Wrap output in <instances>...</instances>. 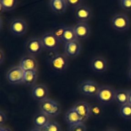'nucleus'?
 <instances>
[{"instance_id":"1","label":"nucleus","mask_w":131,"mask_h":131,"mask_svg":"<svg viewBox=\"0 0 131 131\" xmlns=\"http://www.w3.org/2000/svg\"><path fill=\"white\" fill-rule=\"evenodd\" d=\"M39 108L41 111L47 115L49 117H55L60 114L61 107L60 104L50 99H46L39 103Z\"/></svg>"},{"instance_id":"2","label":"nucleus","mask_w":131,"mask_h":131,"mask_svg":"<svg viewBox=\"0 0 131 131\" xmlns=\"http://www.w3.org/2000/svg\"><path fill=\"white\" fill-rule=\"evenodd\" d=\"M49 63L53 70L57 72H62L68 67V56L65 54L56 53L50 59Z\"/></svg>"},{"instance_id":"3","label":"nucleus","mask_w":131,"mask_h":131,"mask_svg":"<svg viewBox=\"0 0 131 131\" xmlns=\"http://www.w3.org/2000/svg\"><path fill=\"white\" fill-rule=\"evenodd\" d=\"M110 22L112 27L119 31L127 30L130 27L129 18L122 13H118L113 15Z\"/></svg>"},{"instance_id":"4","label":"nucleus","mask_w":131,"mask_h":131,"mask_svg":"<svg viewBox=\"0 0 131 131\" xmlns=\"http://www.w3.org/2000/svg\"><path fill=\"white\" fill-rule=\"evenodd\" d=\"M116 90L109 86H101L97 93V99L101 104H109L114 101Z\"/></svg>"},{"instance_id":"5","label":"nucleus","mask_w":131,"mask_h":131,"mask_svg":"<svg viewBox=\"0 0 131 131\" xmlns=\"http://www.w3.org/2000/svg\"><path fill=\"white\" fill-rule=\"evenodd\" d=\"M100 86H101L93 81L84 80L79 84L78 89L84 95L88 97H96Z\"/></svg>"},{"instance_id":"6","label":"nucleus","mask_w":131,"mask_h":131,"mask_svg":"<svg viewBox=\"0 0 131 131\" xmlns=\"http://www.w3.org/2000/svg\"><path fill=\"white\" fill-rule=\"evenodd\" d=\"M24 71L19 66H14L6 72V78L8 81L12 84L23 83Z\"/></svg>"},{"instance_id":"7","label":"nucleus","mask_w":131,"mask_h":131,"mask_svg":"<svg viewBox=\"0 0 131 131\" xmlns=\"http://www.w3.org/2000/svg\"><path fill=\"white\" fill-rule=\"evenodd\" d=\"M43 47L50 51L57 50L60 47V46L62 42H60L56 37H55L52 32L45 33L41 37Z\"/></svg>"},{"instance_id":"8","label":"nucleus","mask_w":131,"mask_h":131,"mask_svg":"<svg viewBox=\"0 0 131 131\" xmlns=\"http://www.w3.org/2000/svg\"><path fill=\"white\" fill-rule=\"evenodd\" d=\"M43 48L41 38L38 37L30 38L25 44L26 51L31 56H35L39 54Z\"/></svg>"},{"instance_id":"9","label":"nucleus","mask_w":131,"mask_h":131,"mask_svg":"<svg viewBox=\"0 0 131 131\" xmlns=\"http://www.w3.org/2000/svg\"><path fill=\"white\" fill-rule=\"evenodd\" d=\"M10 30L12 33L17 36H21L26 32L27 24L25 20L17 18L14 19L10 24Z\"/></svg>"},{"instance_id":"10","label":"nucleus","mask_w":131,"mask_h":131,"mask_svg":"<svg viewBox=\"0 0 131 131\" xmlns=\"http://www.w3.org/2000/svg\"><path fill=\"white\" fill-rule=\"evenodd\" d=\"M81 45L78 40L64 43V54L68 57L75 58L79 55L81 51Z\"/></svg>"},{"instance_id":"11","label":"nucleus","mask_w":131,"mask_h":131,"mask_svg":"<svg viewBox=\"0 0 131 131\" xmlns=\"http://www.w3.org/2000/svg\"><path fill=\"white\" fill-rule=\"evenodd\" d=\"M72 108L78 113L83 123H84L91 116L90 104H89L87 102H83V101L78 102Z\"/></svg>"},{"instance_id":"12","label":"nucleus","mask_w":131,"mask_h":131,"mask_svg":"<svg viewBox=\"0 0 131 131\" xmlns=\"http://www.w3.org/2000/svg\"><path fill=\"white\" fill-rule=\"evenodd\" d=\"M74 17L78 22L86 23V21L89 20L92 17V12L89 8L82 5L75 8Z\"/></svg>"},{"instance_id":"13","label":"nucleus","mask_w":131,"mask_h":131,"mask_svg":"<svg viewBox=\"0 0 131 131\" xmlns=\"http://www.w3.org/2000/svg\"><path fill=\"white\" fill-rule=\"evenodd\" d=\"M32 96L35 100L41 102L48 99V90L44 84H36L32 90Z\"/></svg>"},{"instance_id":"14","label":"nucleus","mask_w":131,"mask_h":131,"mask_svg":"<svg viewBox=\"0 0 131 131\" xmlns=\"http://www.w3.org/2000/svg\"><path fill=\"white\" fill-rule=\"evenodd\" d=\"M37 61L33 56L27 55L22 58L19 62V66L25 71L28 70H37Z\"/></svg>"},{"instance_id":"15","label":"nucleus","mask_w":131,"mask_h":131,"mask_svg":"<svg viewBox=\"0 0 131 131\" xmlns=\"http://www.w3.org/2000/svg\"><path fill=\"white\" fill-rule=\"evenodd\" d=\"M73 29L78 40H83L87 38L91 31L88 24L83 22H78L73 27Z\"/></svg>"},{"instance_id":"16","label":"nucleus","mask_w":131,"mask_h":131,"mask_svg":"<svg viewBox=\"0 0 131 131\" xmlns=\"http://www.w3.org/2000/svg\"><path fill=\"white\" fill-rule=\"evenodd\" d=\"M91 67L95 72L103 73L107 69V61L102 57H96L91 61Z\"/></svg>"},{"instance_id":"17","label":"nucleus","mask_w":131,"mask_h":131,"mask_svg":"<svg viewBox=\"0 0 131 131\" xmlns=\"http://www.w3.org/2000/svg\"><path fill=\"white\" fill-rule=\"evenodd\" d=\"M65 120L69 127L83 123L79 115L73 108L67 111L65 115Z\"/></svg>"},{"instance_id":"18","label":"nucleus","mask_w":131,"mask_h":131,"mask_svg":"<svg viewBox=\"0 0 131 131\" xmlns=\"http://www.w3.org/2000/svg\"><path fill=\"white\" fill-rule=\"evenodd\" d=\"M50 5L51 10L57 14H64L68 6L66 0H50Z\"/></svg>"},{"instance_id":"19","label":"nucleus","mask_w":131,"mask_h":131,"mask_svg":"<svg viewBox=\"0 0 131 131\" xmlns=\"http://www.w3.org/2000/svg\"><path fill=\"white\" fill-rule=\"evenodd\" d=\"M50 122L49 116L42 111L36 114L33 118V122L35 127L38 129L43 128Z\"/></svg>"},{"instance_id":"20","label":"nucleus","mask_w":131,"mask_h":131,"mask_svg":"<svg viewBox=\"0 0 131 131\" xmlns=\"http://www.w3.org/2000/svg\"><path fill=\"white\" fill-rule=\"evenodd\" d=\"M129 90H116L114 101L120 106L128 104Z\"/></svg>"},{"instance_id":"21","label":"nucleus","mask_w":131,"mask_h":131,"mask_svg":"<svg viewBox=\"0 0 131 131\" xmlns=\"http://www.w3.org/2000/svg\"><path fill=\"white\" fill-rule=\"evenodd\" d=\"M37 70H28L24 72L23 83L26 85L32 86L35 83L37 79Z\"/></svg>"},{"instance_id":"22","label":"nucleus","mask_w":131,"mask_h":131,"mask_svg":"<svg viewBox=\"0 0 131 131\" xmlns=\"http://www.w3.org/2000/svg\"><path fill=\"white\" fill-rule=\"evenodd\" d=\"M76 40L78 39H77V37H76L73 27H66V29L65 31H64V33L62 38L63 43H68V42H72V41Z\"/></svg>"},{"instance_id":"23","label":"nucleus","mask_w":131,"mask_h":131,"mask_svg":"<svg viewBox=\"0 0 131 131\" xmlns=\"http://www.w3.org/2000/svg\"><path fill=\"white\" fill-rule=\"evenodd\" d=\"M119 114L126 120L131 119V105L129 104L122 105L119 108Z\"/></svg>"},{"instance_id":"24","label":"nucleus","mask_w":131,"mask_h":131,"mask_svg":"<svg viewBox=\"0 0 131 131\" xmlns=\"http://www.w3.org/2000/svg\"><path fill=\"white\" fill-rule=\"evenodd\" d=\"M17 0H0V5H2L5 11H12L17 6Z\"/></svg>"},{"instance_id":"25","label":"nucleus","mask_w":131,"mask_h":131,"mask_svg":"<svg viewBox=\"0 0 131 131\" xmlns=\"http://www.w3.org/2000/svg\"><path fill=\"white\" fill-rule=\"evenodd\" d=\"M42 131H61V127L57 122L50 120L48 123L41 129Z\"/></svg>"},{"instance_id":"26","label":"nucleus","mask_w":131,"mask_h":131,"mask_svg":"<svg viewBox=\"0 0 131 131\" xmlns=\"http://www.w3.org/2000/svg\"><path fill=\"white\" fill-rule=\"evenodd\" d=\"M65 26L63 25H60L59 26H57L56 28L53 29L52 31V33L55 35V37H56L60 42H62L63 43L62 41V38H63V35H64V31H65L66 29Z\"/></svg>"},{"instance_id":"27","label":"nucleus","mask_w":131,"mask_h":131,"mask_svg":"<svg viewBox=\"0 0 131 131\" xmlns=\"http://www.w3.org/2000/svg\"><path fill=\"white\" fill-rule=\"evenodd\" d=\"M90 112H91V116L97 117L100 116L102 113V108L101 106L97 104H90Z\"/></svg>"},{"instance_id":"28","label":"nucleus","mask_w":131,"mask_h":131,"mask_svg":"<svg viewBox=\"0 0 131 131\" xmlns=\"http://www.w3.org/2000/svg\"><path fill=\"white\" fill-rule=\"evenodd\" d=\"M119 4L123 10L127 11L131 10V0H119Z\"/></svg>"},{"instance_id":"29","label":"nucleus","mask_w":131,"mask_h":131,"mask_svg":"<svg viewBox=\"0 0 131 131\" xmlns=\"http://www.w3.org/2000/svg\"><path fill=\"white\" fill-rule=\"evenodd\" d=\"M69 131H86V127L82 123L69 127Z\"/></svg>"},{"instance_id":"30","label":"nucleus","mask_w":131,"mask_h":131,"mask_svg":"<svg viewBox=\"0 0 131 131\" xmlns=\"http://www.w3.org/2000/svg\"><path fill=\"white\" fill-rule=\"evenodd\" d=\"M82 1L83 0H66L67 5L73 8H77L82 5Z\"/></svg>"},{"instance_id":"31","label":"nucleus","mask_w":131,"mask_h":131,"mask_svg":"<svg viewBox=\"0 0 131 131\" xmlns=\"http://www.w3.org/2000/svg\"><path fill=\"white\" fill-rule=\"evenodd\" d=\"M6 121V116L5 115V113L3 111H1L0 112V125L3 126L4 124L5 123V122Z\"/></svg>"},{"instance_id":"32","label":"nucleus","mask_w":131,"mask_h":131,"mask_svg":"<svg viewBox=\"0 0 131 131\" xmlns=\"http://www.w3.org/2000/svg\"><path fill=\"white\" fill-rule=\"evenodd\" d=\"M4 61H5V53L2 50H1L0 51V63L1 65H2Z\"/></svg>"},{"instance_id":"33","label":"nucleus","mask_w":131,"mask_h":131,"mask_svg":"<svg viewBox=\"0 0 131 131\" xmlns=\"http://www.w3.org/2000/svg\"><path fill=\"white\" fill-rule=\"evenodd\" d=\"M0 131H12L11 129L5 126H1L0 127Z\"/></svg>"},{"instance_id":"34","label":"nucleus","mask_w":131,"mask_h":131,"mask_svg":"<svg viewBox=\"0 0 131 131\" xmlns=\"http://www.w3.org/2000/svg\"><path fill=\"white\" fill-rule=\"evenodd\" d=\"M128 104L131 105V90H129V93H128Z\"/></svg>"},{"instance_id":"35","label":"nucleus","mask_w":131,"mask_h":131,"mask_svg":"<svg viewBox=\"0 0 131 131\" xmlns=\"http://www.w3.org/2000/svg\"><path fill=\"white\" fill-rule=\"evenodd\" d=\"M5 11V8H4L3 6L1 5H0V13H1V14H2Z\"/></svg>"},{"instance_id":"36","label":"nucleus","mask_w":131,"mask_h":131,"mask_svg":"<svg viewBox=\"0 0 131 131\" xmlns=\"http://www.w3.org/2000/svg\"><path fill=\"white\" fill-rule=\"evenodd\" d=\"M30 131H42L41 129H38V128H33V129H32V130H30Z\"/></svg>"},{"instance_id":"37","label":"nucleus","mask_w":131,"mask_h":131,"mask_svg":"<svg viewBox=\"0 0 131 131\" xmlns=\"http://www.w3.org/2000/svg\"><path fill=\"white\" fill-rule=\"evenodd\" d=\"M128 76H129L130 79H131V68L130 69L129 71H128Z\"/></svg>"},{"instance_id":"38","label":"nucleus","mask_w":131,"mask_h":131,"mask_svg":"<svg viewBox=\"0 0 131 131\" xmlns=\"http://www.w3.org/2000/svg\"><path fill=\"white\" fill-rule=\"evenodd\" d=\"M105 131H117V130H116L115 129H108Z\"/></svg>"},{"instance_id":"39","label":"nucleus","mask_w":131,"mask_h":131,"mask_svg":"<svg viewBox=\"0 0 131 131\" xmlns=\"http://www.w3.org/2000/svg\"><path fill=\"white\" fill-rule=\"evenodd\" d=\"M130 51H131V42H130Z\"/></svg>"}]
</instances>
